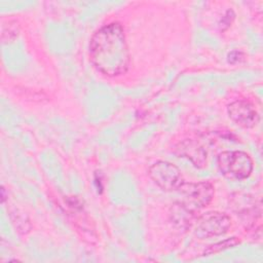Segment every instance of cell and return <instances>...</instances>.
I'll return each instance as SVG.
<instances>
[{
	"label": "cell",
	"instance_id": "obj_9",
	"mask_svg": "<svg viewBox=\"0 0 263 263\" xmlns=\"http://www.w3.org/2000/svg\"><path fill=\"white\" fill-rule=\"evenodd\" d=\"M240 241L237 237H230V238H226L222 241H219V242H216V243H213L211 246L208 247L206 250H204L203 252V255H213V254H217V253H220L224 250H227L229 248H233L235 247L236 245H238Z\"/></svg>",
	"mask_w": 263,
	"mask_h": 263
},
{
	"label": "cell",
	"instance_id": "obj_4",
	"mask_svg": "<svg viewBox=\"0 0 263 263\" xmlns=\"http://www.w3.org/2000/svg\"><path fill=\"white\" fill-rule=\"evenodd\" d=\"M231 225L230 217L221 212L211 211L200 216L195 220L194 234L200 239L220 236L228 231Z\"/></svg>",
	"mask_w": 263,
	"mask_h": 263
},
{
	"label": "cell",
	"instance_id": "obj_3",
	"mask_svg": "<svg viewBox=\"0 0 263 263\" xmlns=\"http://www.w3.org/2000/svg\"><path fill=\"white\" fill-rule=\"evenodd\" d=\"M177 191L181 194L179 201L194 212L209 205L215 195V188L208 181L184 182Z\"/></svg>",
	"mask_w": 263,
	"mask_h": 263
},
{
	"label": "cell",
	"instance_id": "obj_11",
	"mask_svg": "<svg viewBox=\"0 0 263 263\" xmlns=\"http://www.w3.org/2000/svg\"><path fill=\"white\" fill-rule=\"evenodd\" d=\"M227 60L230 64H237L245 60V53L240 50H233L228 53Z\"/></svg>",
	"mask_w": 263,
	"mask_h": 263
},
{
	"label": "cell",
	"instance_id": "obj_7",
	"mask_svg": "<svg viewBox=\"0 0 263 263\" xmlns=\"http://www.w3.org/2000/svg\"><path fill=\"white\" fill-rule=\"evenodd\" d=\"M175 152L180 157L188 159L195 167L202 168L206 165L208 154L204 147L197 141L186 139L178 143Z\"/></svg>",
	"mask_w": 263,
	"mask_h": 263
},
{
	"label": "cell",
	"instance_id": "obj_1",
	"mask_svg": "<svg viewBox=\"0 0 263 263\" xmlns=\"http://www.w3.org/2000/svg\"><path fill=\"white\" fill-rule=\"evenodd\" d=\"M89 57L93 66L104 75L114 77L127 72L130 55L119 23H110L98 29L90 38Z\"/></svg>",
	"mask_w": 263,
	"mask_h": 263
},
{
	"label": "cell",
	"instance_id": "obj_5",
	"mask_svg": "<svg viewBox=\"0 0 263 263\" xmlns=\"http://www.w3.org/2000/svg\"><path fill=\"white\" fill-rule=\"evenodd\" d=\"M150 179L164 191H176L184 183L181 171L170 161L158 160L148 170Z\"/></svg>",
	"mask_w": 263,
	"mask_h": 263
},
{
	"label": "cell",
	"instance_id": "obj_2",
	"mask_svg": "<svg viewBox=\"0 0 263 263\" xmlns=\"http://www.w3.org/2000/svg\"><path fill=\"white\" fill-rule=\"evenodd\" d=\"M218 167L223 176L231 180H245L254 168L252 157L245 151H223L217 157Z\"/></svg>",
	"mask_w": 263,
	"mask_h": 263
},
{
	"label": "cell",
	"instance_id": "obj_10",
	"mask_svg": "<svg viewBox=\"0 0 263 263\" xmlns=\"http://www.w3.org/2000/svg\"><path fill=\"white\" fill-rule=\"evenodd\" d=\"M234 16H235V14H234L233 10H232V9H228V10L225 12L224 16L222 17V20H221V23H220L221 29H222V30L227 29V28L231 25V23L233 22Z\"/></svg>",
	"mask_w": 263,
	"mask_h": 263
},
{
	"label": "cell",
	"instance_id": "obj_6",
	"mask_svg": "<svg viewBox=\"0 0 263 263\" xmlns=\"http://www.w3.org/2000/svg\"><path fill=\"white\" fill-rule=\"evenodd\" d=\"M227 113L234 123L243 128H252L260 120L256 108L247 100H236L228 104Z\"/></svg>",
	"mask_w": 263,
	"mask_h": 263
},
{
	"label": "cell",
	"instance_id": "obj_8",
	"mask_svg": "<svg viewBox=\"0 0 263 263\" xmlns=\"http://www.w3.org/2000/svg\"><path fill=\"white\" fill-rule=\"evenodd\" d=\"M197 212H194L184 205L182 202L177 201L172 204L170 209V220L179 229H188L195 222Z\"/></svg>",
	"mask_w": 263,
	"mask_h": 263
}]
</instances>
